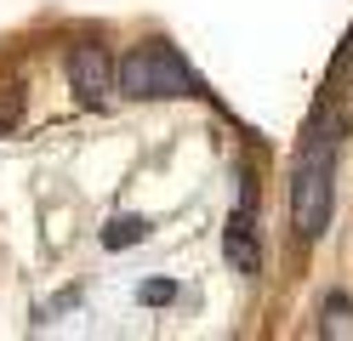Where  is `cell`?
<instances>
[{
    "mask_svg": "<svg viewBox=\"0 0 353 341\" xmlns=\"http://www.w3.org/2000/svg\"><path fill=\"white\" fill-rule=\"evenodd\" d=\"M336 114L319 108L314 114V131L302 143L296 159V182H291V216H296V234L302 239H319L330 227V199H336Z\"/></svg>",
    "mask_w": 353,
    "mask_h": 341,
    "instance_id": "1",
    "label": "cell"
},
{
    "mask_svg": "<svg viewBox=\"0 0 353 341\" xmlns=\"http://www.w3.org/2000/svg\"><path fill=\"white\" fill-rule=\"evenodd\" d=\"M114 85L125 91V97H188L194 74H188V63L176 57V45L148 40V45H131V52L120 57Z\"/></svg>",
    "mask_w": 353,
    "mask_h": 341,
    "instance_id": "2",
    "label": "cell"
},
{
    "mask_svg": "<svg viewBox=\"0 0 353 341\" xmlns=\"http://www.w3.org/2000/svg\"><path fill=\"white\" fill-rule=\"evenodd\" d=\"M69 85L80 91L85 103H103L108 91H114V63H108L103 45L85 40V45H74V52H69Z\"/></svg>",
    "mask_w": 353,
    "mask_h": 341,
    "instance_id": "3",
    "label": "cell"
},
{
    "mask_svg": "<svg viewBox=\"0 0 353 341\" xmlns=\"http://www.w3.org/2000/svg\"><path fill=\"white\" fill-rule=\"evenodd\" d=\"M223 250H228V262H234L239 273H256V267H262V250L251 245V227H245V216H234V227H228Z\"/></svg>",
    "mask_w": 353,
    "mask_h": 341,
    "instance_id": "4",
    "label": "cell"
},
{
    "mask_svg": "<svg viewBox=\"0 0 353 341\" xmlns=\"http://www.w3.org/2000/svg\"><path fill=\"white\" fill-rule=\"evenodd\" d=\"M319 335H325V341L353 335V302H347V296H325V307H319Z\"/></svg>",
    "mask_w": 353,
    "mask_h": 341,
    "instance_id": "5",
    "label": "cell"
},
{
    "mask_svg": "<svg viewBox=\"0 0 353 341\" xmlns=\"http://www.w3.org/2000/svg\"><path fill=\"white\" fill-rule=\"evenodd\" d=\"M143 239H148V222L143 216H108V227H103V245L108 250H131Z\"/></svg>",
    "mask_w": 353,
    "mask_h": 341,
    "instance_id": "6",
    "label": "cell"
},
{
    "mask_svg": "<svg viewBox=\"0 0 353 341\" xmlns=\"http://www.w3.org/2000/svg\"><path fill=\"white\" fill-rule=\"evenodd\" d=\"M171 296H176V285H171V279H148V285H137V302H148V307L171 302Z\"/></svg>",
    "mask_w": 353,
    "mask_h": 341,
    "instance_id": "7",
    "label": "cell"
},
{
    "mask_svg": "<svg viewBox=\"0 0 353 341\" xmlns=\"http://www.w3.org/2000/svg\"><path fill=\"white\" fill-rule=\"evenodd\" d=\"M342 68H347V80H353V40H347V57H342Z\"/></svg>",
    "mask_w": 353,
    "mask_h": 341,
    "instance_id": "8",
    "label": "cell"
}]
</instances>
